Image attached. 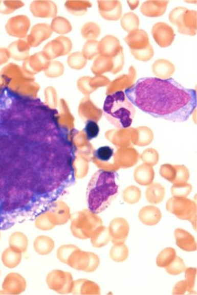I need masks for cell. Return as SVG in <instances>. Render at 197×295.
<instances>
[{
    "instance_id": "cell-7",
    "label": "cell",
    "mask_w": 197,
    "mask_h": 295,
    "mask_svg": "<svg viewBox=\"0 0 197 295\" xmlns=\"http://www.w3.org/2000/svg\"><path fill=\"white\" fill-rule=\"evenodd\" d=\"M25 242V237L23 234L17 233L13 234L11 236V239H10V246L11 248L14 249H21L23 246H24L25 243H21V242Z\"/></svg>"
},
{
    "instance_id": "cell-5",
    "label": "cell",
    "mask_w": 197,
    "mask_h": 295,
    "mask_svg": "<svg viewBox=\"0 0 197 295\" xmlns=\"http://www.w3.org/2000/svg\"><path fill=\"white\" fill-rule=\"evenodd\" d=\"M114 155V150L112 147H100L95 151V156L96 158L101 161V162H108L112 159Z\"/></svg>"
},
{
    "instance_id": "cell-3",
    "label": "cell",
    "mask_w": 197,
    "mask_h": 295,
    "mask_svg": "<svg viewBox=\"0 0 197 295\" xmlns=\"http://www.w3.org/2000/svg\"><path fill=\"white\" fill-rule=\"evenodd\" d=\"M103 113L107 121L118 128H129L132 125L136 109L123 92H116L106 96Z\"/></svg>"
},
{
    "instance_id": "cell-1",
    "label": "cell",
    "mask_w": 197,
    "mask_h": 295,
    "mask_svg": "<svg viewBox=\"0 0 197 295\" xmlns=\"http://www.w3.org/2000/svg\"><path fill=\"white\" fill-rule=\"evenodd\" d=\"M134 106L153 118L175 122L189 119L196 108V93L173 79L144 77L125 89Z\"/></svg>"
},
{
    "instance_id": "cell-6",
    "label": "cell",
    "mask_w": 197,
    "mask_h": 295,
    "mask_svg": "<svg viewBox=\"0 0 197 295\" xmlns=\"http://www.w3.org/2000/svg\"><path fill=\"white\" fill-rule=\"evenodd\" d=\"M86 135H87L89 140L96 138L100 133V128L98 126L97 123L93 121H89L86 124L85 128Z\"/></svg>"
},
{
    "instance_id": "cell-2",
    "label": "cell",
    "mask_w": 197,
    "mask_h": 295,
    "mask_svg": "<svg viewBox=\"0 0 197 295\" xmlns=\"http://www.w3.org/2000/svg\"><path fill=\"white\" fill-rule=\"evenodd\" d=\"M118 174L99 170L93 175L87 187V207L93 213L104 211L118 195Z\"/></svg>"
},
{
    "instance_id": "cell-4",
    "label": "cell",
    "mask_w": 197,
    "mask_h": 295,
    "mask_svg": "<svg viewBox=\"0 0 197 295\" xmlns=\"http://www.w3.org/2000/svg\"><path fill=\"white\" fill-rule=\"evenodd\" d=\"M2 260L5 266L11 268L15 267L20 262L21 256L15 249L10 248L3 253Z\"/></svg>"
}]
</instances>
